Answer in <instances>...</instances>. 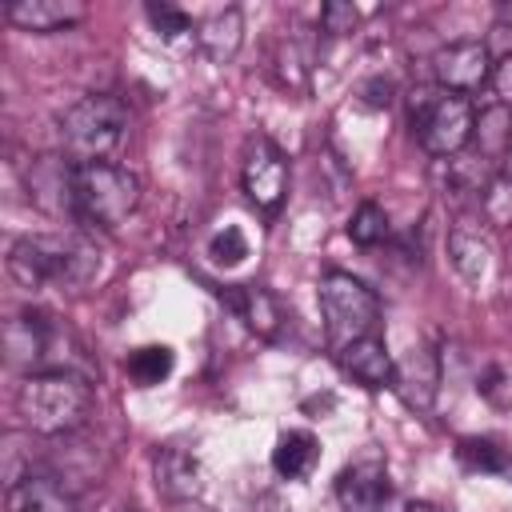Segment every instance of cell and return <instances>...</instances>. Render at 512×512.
Listing matches in <instances>:
<instances>
[{"label": "cell", "mask_w": 512, "mask_h": 512, "mask_svg": "<svg viewBox=\"0 0 512 512\" xmlns=\"http://www.w3.org/2000/svg\"><path fill=\"white\" fill-rule=\"evenodd\" d=\"M148 12V20H152V28L160 32V40H176V36H184V32H192V16L184 12V8H176V4H148L144 8Z\"/></svg>", "instance_id": "603a6c76"}, {"label": "cell", "mask_w": 512, "mask_h": 512, "mask_svg": "<svg viewBox=\"0 0 512 512\" xmlns=\"http://www.w3.org/2000/svg\"><path fill=\"white\" fill-rule=\"evenodd\" d=\"M356 20H360V12H356L348 0H328V4L320 8V28H324L328 36H344V32H352Z\"/></svg>", "instance_id": "cb8c5ba5"}, {"label": "cell", "mask_w": 512, "mask_h": 512, "mask_svg": "<svg viewBox=\"0 0 512 512\" xmlns=\"http://www.w3.org/2000/svg\"><path fill=\"white\" fill-rule=\"evenodd\" d=\"M316 460H320V440H316L312 432H304V428L280 432V440H276V448H272V468H276L284 480L308 476V472L316 468Z\"/></svg>", "instance_id": "ac0fdd59"}, {"label": "cell", "mask_w": 512, "mask_h": 512, "mask_svg": "<svg viewBox=\"0 0 512 512\" xmlns=\"http://www.w3.org/2000/svg\"><path fill=\"white\" fill-rule=\"evenodd\" d=\"M320 296V316H324V332L332 352L348 348L352 340L376 336V320H380V300L368 284H360L348 272H328L316 288Z\"/></svg>", "instance_id": "5b68a950"}, {"label": "cell", "mask_w": 512, "mask_h": 512, "mask_svg": "<svg viewBox=\"0 0 512 512\" xmlns=\"http://www.w3.org/2000/svg\"><path fill=\"white\" fill-rule=\"evenodd\" d=\"M364 104L368 108H388L392 104V84L388 80H368L364 84Z\"/></svg>", "instance_id": "484cf974"}, {"label": "cell", "mask_w": 512, "mask_h": 512, "mask_svg": "<svg viewBox=\"0 0 512 512\" xmlns=\"http://www.w3.org/2000/svg\"><path fill=\"white\" fill-rule=\"evenodd\" d=\"M500 20H508V24H512V4H504V8H500Z\"/></svg>", "instance_id": "f546056e"}, {"label": "cell", "mask_w": 512, "mask_h": 512, "mask_svg": "<svg viewBox=\"0 0 512 512\" xmlns=\"http://www.w3.org/2000/svg\"><path fill=\"white\" fill-rule=\"evenodd\" d=\"M252 512H292L276 492H264V496H256V504H252Z\"/></svg>", "instance_id": "4316f807"}, {"label": "cell", "mask_w": 512, "mask_h": 512, "mask_svg": "<svg viewBox=\"0 0 512 512\" xmlns=\"http://www.w3.org/2000/svg\"><path fill=\"white\" fill-rule=\"evenodd\" d=\"M500 160H504V176L512 180V128H508V144H504V156Z\"/></svg>", "instance_id": "83f0119b"}, {"label": "cell", "mask_w": 512, "mask_h": 512, "mask_svg": "<svg viewBox=\"0 0 512 512\" xmlns=\"http://www.w3.org/2000/svg\"><path fill=\"white\" fill-rule=\"evenodd\" d=\"M348 240L360 244V248H376L380 240H388V212H384L380 204L364 200V204L352 212V220H348Z\"/></svg>", "instance_id": "44dd1931"}, {"label": "cell", "mask_w": 512, "mask_h": 512, "mask_svg": "<svg viewBox=\"0 0 512 512\" xmlns=\"http://www.w3.org/2000/svg\"><path fill=\"white\" fill-rule=\"evenodd\" d=\"M8 20L24 32H60L84 20L80 0H16L8 4Z\"/></svg>", "instance_id": "9a60e30c"}, {"label": "cell", "mask_w": 512, "mask_h": 512, "mask_svg": "<svg viewBox=\"0 0 512 512\" xmlns=\"http://www.w3.org/2000/svg\"><path fill=\"white\" fill-rule=\"evenodd\" d=\"M336 500L344 512H384L392 500V484H388V468L376 456H364L356 464H348L336 476Z\"/></svg>", "instance_id": "9c48e42d"}, {"label": "cell", "mask_w": 512, "mask_h": 512, "mask_svg": "<svg viewBox=\"0 0 512 512\" xmlns=\"http://www.w3.org/2000/svg\"><path fill=\"white\" fill-rule=\"evenodd\" d=\"M8 512H76V500L52 476H24L8 488Z\"/></svg>", "instance_id": "e0dca14e"}, {"label": "cell", "mask_w": 512, "mask_h": 512, "mask_svg": "<svg viewBox=\"0 0 512 512\" xmlns=\"http://www.w3.org/2000/svg\"><path fill=\"white\" fill-rule=\"evenodd\" d=\"M336 360H340V368H344L356 384H364V388H372V392L392 388L396 360L388 356V348H384V340H380V336L352 340L348 348H340V352H336Z\"/></svg>", "instance_id": "7c38bea8"}, {"label": "cell", "mask_w": 512, "mask_h": 512, "mask_svg": "<svg viewBox=\"0 0 512 512\" xmlns=\"http://www.w3.org/2000/svg\"><path fill=\"white\" fill-rule=\"evenodd\" d=\"M172 364H176V356H172L168 344H144V348H136L128 356V376L140 388H152V384H160V380L172 376Z\"/></svg>", "instance_id": "d6986e66"}, {"label": "cell", "mask_w": 512, "mask_h": 512, "mask_svg": "<svg viewBox=\"0 0 512 512\" xmlns=\"http://www.w3.org/2000/svg\"><path fill=\"white\" fill-rule=\"evenodd\" d=\"M456 460L468 468V472H504L508 468V456L496 440H484V436H464L456 444Z\"/></svg>", "instance_id": "ffe728a7"}, {"label": "cell", "mask_w": 512, "mask_h": 512, "mask_svg": "<svg viewBox=\"0 0 512 512\" xmlns=\"http://www.w3.org/2000/svg\"><path fill=\"white\" fill-rule=\"evenodd\" d=\"M492 92L504 108H512V52H504V60L492 68Z\"/></svg>", "instance_id": "d4e9b609"}, {"label": "cell", "mask_w": 512, "mask_h": 512, "mask_svg": "<svg viewBox=\"0 0 512 512\" xmlns=\"http://www.w3.org/2000/svg\"><path fill=\"white\" fill-rule=\"evenodd\" d=\"M8 272L24 288L80 292L100 272V252L84 236H24L8 252Z\"/></svg>", "instance_id": "6da1fadb"}, {"label": "cell", "mask_w": 512, "mask_h": 512, "mask_svg": "<svg viewBox=\"0 0 512 512\" xmlns=\"http://www.w3.org/2000/svg\"><path fill=\"white\" fill-rule=\"evenodd\" d=\"M220 296L228 300V308H232L256 336L276 340V332H280V324H284V312H280V304H276L272 292H264V288H256V284H224Z\"/></svg>", "instance_id": "5bb4252c"}, {"label": "cell", "mask_w": 512, "mask_h": 512, "mask_svg": "<svg viewBox=\"0 0 512 512\" xmlns=\"http://www.w3.org/2000/svg\"><path fill=\"white\" fill-rule=\"evenodd\" d=\"M140 204V176L120 164H72V212L84 224L116 228Z\"/></svg>", "instance_id": "3957f363"}, {"label": "cell", "mask_w": 512, "mask_h": 512, "mask_svg": "<svg viewBox=\"0 0 512 512\" xmlns=\"http://www.w3.org/2000/svg\"><path fill=\"white\" fill-rule=\"evenodd\" d=\"M240 180H244V192H248V200L256 208L276 212L280 200H284V192H288V160H284V152L268 136H256L244 148Z\"/></svg>", "instance_id": "52a82bcc"}, {"label": "cell", "mask_w": 512, "mask_h": 512, "mask_svg": "<svg viewBox=\"0 0 512 512\" xmlns=\"http://www.w3.org/2000/svg\"><path fill=\"white\" fill-rule=\"evenodd\" d=\"M416 132H420V144H424L428 156L452 160V156H460L464 144L472 140V132H476V112H472V104H468L464 96L444 92V96H436V100L428 104V112H424V120L416 124Z\"/></svg>", "instance_id": "8992f818"}, {"label": "cell", "mask_w": 512, "mask_h": 512, "mask_svg": "<svg viewBox=\"0 0 512 512\" xmlns=\"http://www.w3.org/2000/svg\"><path fill=\"white\" fill-rule=\"evenodd\" d=\"M448 256H452L456 272H460L468 284H480V280L488 276V268H492V256H496L484 220H476V216L464 212V216L448 228Z\"/></svg>", "instance_id": "30bf717a"}, {"label": "cell", "mask_w": 512, "mask_h": 512, "mask_svg": "<svg viewBox=\"0 0 512 512\" xmlns=\"http://www.w3.org/2000/svg\"><path fill=\"white\" fill-rule=\"evenodd\" d=\"M436 384H440V360L428 344H412L400 360H396V376L392 388L404 396V404L412 408H428L436 400Z\"/></svg>", "instance_id": "8fae6325"}, {"label": "cell", "mask_w": 512, "mask_h": 512, "mask_svg": "<svg viewBox=\"0 0 512 512\" xmlns=\"http://www.w3.org/2000/svg\"><path fill=\"white\" fill-rule=\"evenodd\" d=\"M196 44L200 52L212 60V64H228L240 44H244V16L240 8H224V12H212L208 20L196 24Z\"/></svg>", "instance_id": "2e32d148"}, {"label": "cell", "mask_w": 512, "mask_h": 512, "mask_svg": "<svg viewBox=\"0 0 512 512\" xmlns=\"http://www.w3.org/2000/svg\"><path fill=\"white\" fill-rule=\"evenodd\" d=\"M92 412V384L72 368L32 372L16 388V416L40 436H64L80 428Z\"/></svg>", "instance_id": "7a4b0ae2"}, {"label": "cell", "mask_w": 512, "mask_h": 512, "mask_svg": "<svg viewBox=\"0 0 512 512\" xmlns=\"http://www.w3.org/2000/svg\"><path fill=\"white\" fill-rule=\"evenodd\" d=\"M124 128L128 108L108 92H92L60 116V140L72 164H100L124 140Z\"/></svg>", "instance_id": "277c9868"}, {"label": "cell", "mask_w": 512, "mask_h": 512, "mask_svg": "<svg viewBox=\"0 0 512 512\" xmlns=\"http://www.w3.org/2000/svg\"><path fill=\"white\" fill-rule=\"evenodd\" d=\"M408 512H440V508L428 504V500H416V504H408Z\"/></svg>", "instance_id": "f1b7e54d"}, {"label": "cell", "mask_w": 512, "mask_h": 512, "mask_svg": "<svg viewBox=\"0 0 512 512\" xmlns=\"http://www.w3.org/2000/svg\"><path fill=\"white\" fill-rule=\"evenodd\" d=\"M208 256H212L220 268H236V264H244V256H248V236H244L236 224H228V228H220V232L212 236Z\"/></svg>", "instance_id": "7402d4cb"}, {"label": "cell", "mask_w": 512, "mask_h": 512, "mask_svg": "<svg viewBox=\"0 0 512 512\" xmlns=\"http://www.w3.org/2000/svg\"><path fill=\"white\" fill-rule=\"evenodd\" d=\"M432 72H436V84L452 96H464V92H476L492 80V56H488V44L484 40H456L448 48L436 52L432 60Z\"/></svg>", "instance_id": "ba28073f"}, {"label": "cell", "mask_w": 512, "mask_h": 512, "mask_svg": "<svg viewBox=\"0 0 512 512\" xmlns=\"http://www.w3.org/2000/svg\"><path fill=\"white\" fill-rule=\"evenodd\" d=\"M152 476H156V492L168 500H192L204 492V468L184 448H160L152 456Z\"/></svg>", "instance_id": "4fadbf2b"}]
</instances>
